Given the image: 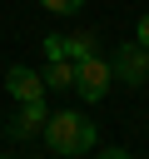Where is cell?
I'll list each match as a JSON object with an SVG mask.
<instances>
[{"instance_id":"obj_9","label":"cell","mask_w":149,"mask_h":159,"mask_svg":"<svg viewBox=\"0 0 149 159\" xmlns=\"http://www.w3.org/2000/svg\"><path fill=\"white\" fill-rule=\"evenodd\" d=\"M35 5H45V10H55V15H74L84 0H35Z\"/></svg>"},{"instance_id":"obj_6","label":"cell","mask_w":149,"mask_h":159,"mask_svg":"<svg viewBox=\"0 0 149 159\" xmlns=\"http://www.w3.org/2000/svg\"><path fill=\"white\" fill-rule=\"evenodd\" d=\"M40 80H45V89H74V60H50Z\"/></svg>"},{"instance_id":"obj_4","label":"cell","mask_w":149,"mask_h":159,"mask_svg":"<svg viewBox=\"0 0 149 159\" xmlns=\"http://www.w3.org/2000/svg\"><path fill=\"white\" fill-rule=\"evenodd\" d=\"M5 89H10V99H20V104H35V99H45V80H40V70H30V65H10V75H5Z\"/></svg>"},{"instance_id":"obj_8","label":"cell","mask_w":149,"mask_h":159,"mask_svg":"<svg viewBox=\"0 0 149 159\" xmlns=\"http://www.w3.org/2000/svg\"><path fill=\"white\" fill-rule=\"evenodd\" d=\"M40 50H45V60H65V35H45Z\"/></svg>"},{"instance_id":"obj_12","label":"cell","mask_w":149,"mask_h":159,"mask_svg":"<svg viewBox=\"0 0 149 159\" xmlns=\"http://www.w3.org/2000/svg\"><path fill=\"white\" fill-rule=\"evenodd\" d=\"M0 159H15V154H0Z\"/></svg>"},{"instance_id":"obj_1","label":"cell","mask_w":149,"mask_h":159,"mask_svg":"<svg viewBox=\"0 0 149 159\" xmlns=\"http://www.w3.org/2000/svg\"><path fill=\"white\" fill-rule=\"evenodd\" d=\"M40 139L50 144V154H60V159H79V154H89V149L99 144V129H94L79 109H55V114L45 119Z\"/></svg>"},{"instance_id":"obj_3","label":"cell","mask_w":149,"mask_h":159,"mask_svg":"<svg viewBox=\"0 0 149 159\" xmlns=\"http://www.w3.org/2000/svg\"><path fill=\"white\" fill-rule=\"evenodd\" d=\"M114 80H124V84H149V50L134 40V45H119L114 50Z\"/></svg>"},{"instance_id":"obj_10","label":"cell","mask_w":149,"mask_h":159,"mask_svg":"<svg viewBox=\"0 0 149 159\" xmlns=\"http://www.w3.org/2000/svg\"><path fill=\"white\" fill-rule=\"evenodd\" d=\"M134 40H139V45H144V50H149V10H144V15H139V25H134Z\"/></svg>"},{"instance_id":"obj_13","label":"cell","mask_w":149,"mask_h":159,"mask_svg":"<svg viewBox=\"0 0 149 159\" xmlns=\"http://www.w3.org/2000/svg\"><path fill=\"white\" fill-rule=\"evenodd\" d=\"M144 89H149V84H144Z\"/></svg>"},{"instance_id":"obj_5","label":"cell","mask_w":149,"mask_h":159,"mask_svg":"<svg viewBox=\"0 0 149 159\" xmlns=\"http://www.w3.org/2000/svg\"><path fill=\"white\" fill-rule=\"evenodd\" d=\"M45 119H50V104H45V99L20 104V114H15V119H5V139H35V134L45 129Z\"/></svg>"},{"instance_id":"obj_7","label":"cell","mask_w":149,"mask_h":159,"mask_svg":"<svg viewBox=\"0 0 149 159\" xmlns=\"http://www.w3.org/2000/svg\"><path fill=\"white\" fill-rule=\"evenodd\" d=\"M84 55H94V35H89V30L65 35V60H84Z\"/></svg>"},{"instance_id":"obj_11","label":"cell","mask_w":149,"mask_h":159,"mask_svg":"<svg viewBox=\"0 0 149 159\" xmlns=\"http://www.w3.org/2000/svg\"><path fill=\"white\" fill-rule=\"evenodd\" d=\"M94 159H129V149H99Z\"/></svg>"},{"instance_id":"obj_2","label":"cell","mask_w":149,"mask_h":159,"mask_svg":"<svg viewBox=\"0 0 149 159\" xmlns=\"http://www.w3.org/2000/svg\"><path fill=\"white\" fill-rule=\"evenodd\" d=\"M109 84H114V70H109V60H99V55H84V60H74V89H79L89 104H99V99L109 94Z\"/></svg>"}]
</instances>
